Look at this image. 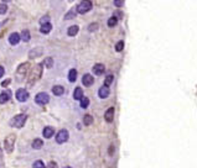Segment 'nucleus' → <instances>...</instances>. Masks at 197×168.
Here are the masks:
<instances>
[{"label": "nucleus", "instance_id": "1", "mask_svg": "<svg viewBox=\"0 0 197 168\" xmlns=\"http://www.w3.org/2000/svg\"><path fill=\"white\" fill-rule=\"evenodd\" d=\"M42 74V65H36L35 68L33 69L31 74H30V78H29V85H33L35 82H37L40 79Z\"/></svg>", "mask_w": 197, "mask_h": 168}, {"label": "nucleus", "instance_id": "2", "mask_svg": "<svg viewBox=\"0 0 197 168\" xmlns=\"http://www.w3.org/2000/svg\"><path fill=\"white\" fill-rule=\"evenodd\" d=\"M26 120H28V116H26L25 114H19V115H16V116L10 121V125L14 126V127L20 129V127H23V126L25 125Z\"/></svg>", "mask_w": 197, "mask_h": 168}, {"label": "nucleus", "instance_id": "3", "mask_svg": "<svg viewBox=\"0 0 197 168\" xmlns=\"http://www.w3.org/2000/svg\"><path fill=\"white\" fill-rule=\"evenodd\" d=\"M29 67H30L29 63H23V65H20V67L18 68V70H16V79L19 82H21L25 78V75H26V73L29 70Z\"/></svg>", "mask_w": 197, "mask_h": 168}, {"label": "nucleus", "instance_id": "4", "mask_svg": "<svg viewBox=\"0 0 197 168\" xmlns=\"http://www.w3.org/2000/svg\"><path fill=\"white\" fill-rule=\"evenodd\" d=\"M92 9V1L91 0H83L78 6H77V11L79 14H86Z\"/></svg>", "mask_w": 197, "mask_h": 168}, {"label": "nucleus", "instance_id": "5", "mask_svg": "<svg viewBox=\"0 0 197 168\" xmlns=\"http://www.w3.org/2000/svg\"><path fill=\"white\" fill-rule=\"evenodd\" d=\"M15 135L11 134L9 135L6 138H5V141H4V145H5V150H6V152H11L13 151V148H14V145H15Z\"/></svg>", "mask_w": 197, "mask_h": 168}, {"label": "nucleus", "instance_id": "6", "mask_svg": "<svg viewBox=\"0 0 197 168\" xmlns=\"http://www.w3.org/2000/svg\"><path fill=\"white\" fill-rule=\"evenodd\" d=\"M48 100H50V97H48V94H46V93H38V94L36 95V98H35V101H36L37 104H40V105L47 104Z\"/></svg>", "mask_w": 197, "mask_h": 168}, {"label": "nucleus", "instance_id": "7", "mask_svg": "<svg viewBox=\"0 0 197 168\" xmlns=\"http://www.w3.org/2000/svg\"><path fill=\"white\" fill-rule=\"evenodd\" d=\"M16 99L19 101H26L29 99V93L25 89H19L16 92Z\"/></svg>", "mask_w": 197, "mask_h": 168}, {"label": "nucleus", "instance_id": "8", "mask_svg": "<svg viewBox=\"0 0 197 168\" xmlns=\"http://www.w3.org/2000/svg\"><path fill=\"white\" fill-rule=\"evenodd\" d=\"M68 140V131L67 130H61V131H58V134L56 136V141L58 142V143H63Z\"/></svg>", "mask_w": 197, "mask_h": 168}, {"label": "nucleus", "instance_id": "9", "mask_svg": "<svg viewBox=\"0 0 197 168\" xmlns=\"http://www.w3.org/2000/svg\"><path fill=\"white\" fill-rule=\"evenodd\" d=\"M93 82H94V79L91 74H84L82 78V83L84 84V87H91L93 84Z\"/></svg>", "mask_w": 197, "mask_h": 168}, {"label": "nucleus", "instance_id": "10", "mask_svg": "<svg viewBox=\"0 0 197 168\" xmlns=\"http://www.w3.org/2000/svg\"><path fill=\"white\" fill-rule=\"evenodd\" d=\"M104 119H105V121H108V122H112V121H113V119H114V108H109V109L105 111Z\"/></svg>", "mask_w": 197, "mask_h": 168}, {"label": "nucleus", "instance_id": "11", "mask_svg": "<svg viewBox=\"0 0 197 168\" xmlns=\"http://www.w3.org/2000/svg\"><path fill=\"white\" fill-rule=\"evenodd\" d=\"M98 95H99V98H102V99L107 98V97L109 95V87H105V85L100 87V89L98 90Z\"/></svg>", "mask_w": 197, "mask_h": 168}, {"label": "nucleus", "instance_id": "12", "mask_svg": "<svg viewBox=\"0 0 197 168\" xmlns=\"http://www.w3.org/2000/svg\"><path fill=\"white\" fill-rule=\"evenodd\" d=\"M53 134H55V130H53L51 126L45 127V129H43V131H42V135H43V137H45V138H50V137H52Z\"/></svg>", "mask_w": 197, "mask_h": 168}, {"label": "nucleus", "instance_id": "13", "mask_svg": "<svg viewBox=\"0 0 197 168\" xmlns=\"http://www.w3.org/2000/svg\"><path fill=\"white\" fill-rule=\"evenodd\" d=\"M104 65H102V63H97V65H94V67H93V72H94V74H97V75H102L103 73H104Z\"/></svg>", "mask_w": 197, "mask_h": 168}, {"label": "nucleus", "instance_id": "14", "mask_svg": "<svg viewBox=\"0 0 197 168\" xmlns=\"http://www.w3.org/2000/svg\"><path fill=\"white\" fill-rule=\"evenodd\" d=\"M9 42H10L11 45H18V43L20 42V35L16 34V32L11 34L10 37H9Z\"/></svg>", "mask_w": 197, "mask_h": 168}, {"label": "nucleus", "instance_id": "15", "mask_svg": "<svg viewBox=\"0 0 197 168\" xmlns=\"http://www.w3.org/2000/svg\"><path fill=\"white\" fill-rule=\"evenodd\" d=\"M10 97H11V93H10L9 90L3 92V93L0 94V104H5L6 101L10 99Z\"/></svg>", "mask_w": 197, "mask_h": 168}, {"label": "nucleus", "instance_id": "16", "mask_svg": "<svg viewBox=\"0 0 197 168\" xmlns=\"http://www.w3.org/2000/svg\"><path fill=\"white\" fill-rule=\"evenodd\" d=\"M42 55V48L41 47H37V48H33V51H30L29 53V57L30 58H35V57H38Z\"/></svg>", "mask_w": 197, "mask_h": 168}, {"label": "nucleus", "instance_id": "17", "mask_svg": "<svg viewBox=\"0 0 197 168\" xmlns=\"http://www.w3.org/2000/svg\"><path fill=\"white\" fill-rule=\"evenodd\" d=\"M73 98H74V100H81V99L83 98V92H82L81 88H76V89H74V92H73Z\"/></svg>", "mask_w": 197, "mask_h": 168}, {"label": "nucleus", "instance_id": "18", "mask_svg": "<svg viewBox=\"0 0 197 168\" xmlns=\"http://www.w3.org/2000/svg\"><path fill=\"white\" fill-rule=\"evenodd\" d=\"M52 93H53L55 95H62V94L65 93V89H63V87H61V85H55V87L52 88Z\"/></svg>", "mask_w": 197, "mask_h": 168}, {"label": "nucleus", "instance_id": "19", "mask_svg": "<svg viewBox=\"0 0 197 168\" xmlns=\"http://www.w3.org/2000/svg\"><path fill=\"white\" fill-rule=\"evenodd\" d=\"M51 29H52L51 24H50V22H47V24H43V25H41V29H40V31H41L42 34H48V32L51 31Z\"/></svg>", "mask_w": 197, "mask_h": 168}, {"label": "nucleus", "instance_id": "20", "mask_svg": "<svg viewBox=\"0 0 197 168\" xmlns=\"http://www.w3.org/2000/svg\"><path fill=\"white\" fill-rule=\"evenodd\" d=\"M42 145H43V142H42V140H40V138H35L33 141V148L35 150H40L41 147H42Z\"/></svg>", "mask_w": 197, "mask_h": 168}, {"label": "nucleus", "instance_id": "21", "mask_svg": "<svg viewBox=\"0 0 197 168\" xmlns=\"http://www.w3.org/2000/svg\"><path fill=\"white\" fill-rule=\"evenodd\" d=\"M68 79H69V82H76V79H77V70L76 69H71L69 70Z\"/></svg>", "mask_w": 197, "mask_h": 168}, {"label": "nucleus", "instance_id": "22", "mask_svg": "<svg viewBox=\"0 0 197 168\" xmlns=\"http://www.w3.org/2000/svg\"><path fill=\"white\" fill-rule=\"evenodd\" d=\"M78 32V26L77 25H73V26H71L69 29H68V31H67V34L68 36H76Z\"/></svg>", "mask_w": 197, "mask_h": 168}, {"label": "nucleus", "instance_id": "23", "mask_svg": "<svg viewBox=\"0 0 197 168\" xmlns=\"http://www.w3.org/2000/svg\"><path fill=\"white\" fill-rule=\"evenodd\" d=\"M117 22H118V19H117L115 16H112V17L108 20V26H109V27H114V26L117 25Z\"/></svg>", "mask_w": 197, "mask_h": 168}, {"label": "nucleus", "instance_id": "24", "mask_svg": "<svg viewBox=\"0 0 197 168\" xmlns=\"http://www.w3.org/2000/svg\"><path fill=\"white\" fill-rule=\"evenodd\" d=\"M21 37H23V40L25 42H29L30 41V32H29V30H24L23 34H21Z\"/></svg>", "mask_w": 197, "mask_h": 168}, {"label": "nucleus", "instance_id": "25", "mask_svg": "<svg viewBox=\"0 0 197 168\" xmlns=\"http://www.w3.org/2000/svg\"><path fill=\"white\" fill-rule=\"evenodd\" d=\"M83 122H84V125H91V124L93 122V118H92L91 115H84Z\"/></svg>", "mask_w": 197, "mask_h": 168}, {"label": "nucleus", "instance_id": "26", "mask_svg": "<svg viewBox=\"0 0 197 168\" xmlns=\"http://www.w3.org/2000/svg\"><path fill=\"white\" fill-rule=\"evenodd\" d=\"M88 105H89V99H88V98H82V99H81V108L86 109Z\"/></svg>", "mask_w": 197, "mask_h": 168}, {"label": "nucleus", "instance_id": "27", "mask_svg": "<svg viewBox=\"0 0 197 168\" xmlns=\"http://www.w3.org/2000/svg\"><path fill=\"white\" fill-rule=\"evenodd\" d=\"M113 79H114V77L112 75V74H109L107 78H105V82H104V85L105 87H109L110 84H112V82H113Z\"/></svg>", "mask_w": 197, "mask_h": 168}, {"label": "nucleus", "instance_id": "28", "mask_svg": "<svg viewBox=\"0 0 197 168\" xmlns=\"http://www.w3.org/2000/svg\"><path fill=\"white\" fill-rule=\"evenodd\" d=\"M123 48H124V42H123V41H119V42L115 45V51H117V52H120V51H123Z\"/></svg>", "mask_w": 197, "mask_h": 168}, {"label": "nucleus", "instance_id": "29", "mask_svg": "<svg viewBox=\"0 0 197 168\" xmlns=\"http://www.w3.org/2000/svg\"><path fill=\"white\" fill-rule=\"evenodd\" d=\"M52 63H53V61H52V58H51V57H47V58L45 60V66H46L47 68L52 67Z\"/></svg>", "mask_w": 197, "mask_h": 168}, {"label": "nucleus", "instance_id": "30", "mask_svg": "<svg viewBox=\"0 0 197 168\" xmlns=\"http://www.w3.org/2000/svg\"><path fill=\"white\" fill-rule=\"evenodd\" d=\"M33 168H45V165L42 161H36L33 165Z\"/></svg>", "mask_w": 197, "mask_h": 168}, {"label": "nucleus", "instance_id": "31", "mask_svg": "<svg viewBox=\"0 0 197 168\" xmlns=\"http://www.w3.org/2000/svg\"><path fill=\"white\" fill-rule=\"evenodd\" d=\"M76 16V12H74V10H71L67 15L65 16V20H69V19H72V17H74Z\"/></svg>", "mask_w": 197, "mask_h": 168}, {"label": "nucleus", "instance_id": "32", "mask_svg": "<svg viewBox=\"0 0 197 168\" xmlns=\"http://www.w3.org/2000/svg\"><path fill=\"white\" fill-rule=\"evenodd\" d=\"M8 10V6L5 4H0V14H5Z\"/></svg>", "mask_w": 197, "mask_h": 168}, {"label": "nucleus", "instance_id": "33", "mask_svg": "<svg viewBox=\"0 0 197 168\" xmlns=\"http://www.w3.org/2000/svg\"><path fill=\"white\" fill-rule=\"evenodd\" d=\"M97 29H98V25H97V24H91V26L88 27L89 31H96Z\"/></svg>", "mask_w": 197, "mask_h": 168}, {"label": "nucleus", "instance_id": "34", "mask_svg": "<svg viewBox=\"0 0 197 168\" xmlns=\"http://www.w3.org/2000/svg\"><path fill=\"white\" fill-rule=\"evenodd\" d=\"M123 4H124V0H114V5L115 6H123Z\"/></svg>", "mask_w": 197, "mask_h": 168}, {"label": "nucleus", "instance_id": "35", "mask_svg": "<svg viewBox=\"0 0 197 168\" xmlns=\"http://www.w3.org/2000/svg\"><path fill=\"white\" fill-rule=\"evenodd\" d=\"M48 20H50V17H48V16H45V17H42V19L40 20V22H41V25H43V24H47Z\"/></svg>", "mask_w": 197, "mask_h": 168}, {"label": "nucleus", "instance_id": "36", "mask_svg": "<svg viewBox=\"0 0 197 168\" xmlns=\"http://www.w3.org/2000/svg\"><path fill=\"white\" fill-rule=\"evenodd\" d=\"M47 168H57V163L56 162H50Z\"/></svg>", "mask_w": 197, "mask_h": 168}, {"label": "nucleus", "instance_id": "37", "mask_svg": "<svg viewBox=\"0 0 197 168\" xmlns=\"http://www.w3.org/2000/svg\"><path fill=\"white\" fill-rule=\"evenodd\" d=\"M10 84V79H6V80H4L3 83H1V87H8Z\"/></svg>", "mask_w": 197, "mask_h": 168}, {"label": "nucleus", "instance_id": "38", "mask_svg": "<svg viewBox=\"0 0 197 168\" xmlns=\"http://www.w3.org/2000/svg\"><path fill=\"white\" fill-rule=\"evenodd\" d=\"M3 75H4V68L0 66V78H1Z\"/></svg>", "mask_w": 197, "mask_h": 168}, {"label": "nucleus", "instance_id": "39", "mask_svg": "<svg viewBox=\"0 0 197 168\" xmlns=\"http://www.w3.org/2000/svg\"><path fill=\"white\" fill-rule=\"evenodd\" d=\"M4 2H9V1H11V0H3Z\"/></svg>", "mask_w": 197, "mask_h": 168}, {"label": "nucleus", "instance_id": "40", "mask_svg": "<svg viewBox=\"0 0 197 168\" xmlns=\"http://www.w3.org/2000/svg\"><path fill=\"white\" fill-rule=\"evenodd\" d=\"M63 168H71V167H63Z\"/></svg>", "mask_w": 197, "mask_h": 168}]
</instances>
